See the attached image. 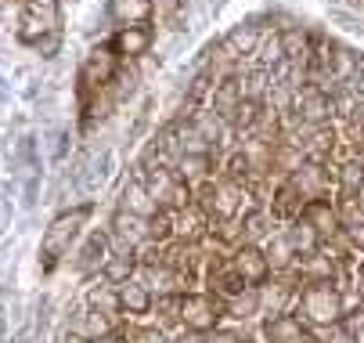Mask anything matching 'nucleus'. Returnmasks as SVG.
Returning a JSON list of instances; mask_svg holds the SVG:
<instances>
[{"mask_svg":"<svg viewBox=\"0 0 364 343\" xmlns=\"http://www.w3.org/2000/svg\"><path fill=\"white\" fill-rule=\"evenodd\" d=\"M238 203H242V188L235 184V181H224V184H217L213 191H210V210L217 213V217H235L238 213Z\"/></svg>","mask_w":364,"mask_h":343,"instance_id":"obj_9","label":"nucleus"},{"mask_svg":"<svg viewBox=\"0 0 364 343\" xmlns=\"http://www.w3.org/2000/svg\"><path fill=\"white\" fill-rule=\"evenodd\" d=\"M87 336H90V339L112 336V318H109V311H90V315H87Z\"/></svg>","mask_w":364,"mask_h":343,"instance_id":"obj_23","label":"nucleus"},{"mask_svg":"<svg viewBox=\"0 0 364 343\" xmlns=\"http://www.w3.org/2000/svg\"><path fill=\"white\" fill-rule=\"evenodd\" d=\"M259 62H264L267 69H278V65L285 62V43H282V36H271V40L264 43V55H259Z\"/></svg>","mask_w":364,"mask_h":343,"instance_id":"obj_26","label":"nucleus"},{"mask_svg":"<svg viewBox=\"0 0 364 343\" xmlns=\"http://www.w3.org/2000/svg\"><path fill=\"white\" fill-rule=\"evenodd\" d=\"M148 191H151V199L155 203H173V206H188V188L170 174V170H151L148 174V184H144Z\"/></svg>","mask_w":364,"mask_h":343,"instance_id":"obj_4","label":"nucleus"},{"mask_svg":"<svg viewBox=\"0 0 364 343\" xmlns=\"http://www.w3.org/2000/svg\"><path fill=\"white\" fill-rule=\"evenodd\" d=\"M360 188H364V167H360V163L343 167V191L353 195V191H360Z\"/></svg>","mask_w":364,"mask_h":343,"instance_id":"obj_28","label":"nucleus"},{"mask_svg":"<svg viewBox=\"0 0 364 343\" xmlns=\"http://www.w3.org/2000/svg\"><path fill=\"white\" fill-rule=\"evenodd\" d=\"M350 336H353V343H364V311L350 318Z\"/></svg>","mask_w":364,"mask_h":343,"instance_id":"obj_31","label":"nucleus"},{"mask_svg":"<svg viewBox=\"0 0 364 343\" xmlns=\"http://www.w3.org/2000/svg\"><path fill=\"white\" fill-rule=\"evenodd\" d=\"M350 80H353V90H357V94H364V58H357V62H353Z\"/></svg>","mask_w":364,"mask_h":343,"instance_id":"obj_32","label":"nucleus"},{"mask_svg":"<svg viewBox=\"0 0 364 343\" xmlns=\"http://www.w3.org/2000/svg\"><path fill=\"white\" fill-rule=\"evenodd\" d=\"M292 250H296V246H292V238H289V235H278V238L271 242V246H267V264H278V268H282V264H289Z\"/></svg>","mask_w":364,"mask_h":343,"instance_id":"obj_24","label":"nucleus"},{"mask_svg":"<svg viewBox=\"0 0 364 343\" xmlns=\"http://www.w3.org/2000/svg\"><path fill=\"white\" fill-rule=\"evenodd\" d=\"M177 231H181V235H188V238H195V235L202 231V217H198L191 206H184V210H181V217H177Z\"/></svg>","mask_w":364,"mask_h":343,"instance_id":"obj_29","label":"nucleus"},{"mask_svg":"<svg viewBox=\"0 0 364 343\" xmlns=\"http://www.w3.org/2000/svg\"><path fill=\"white\" fill-rule=\"evenodd\" d=\"M231 264H235V271H238L245 282H264V275H267V257L259 253V250H252V246L238 250Z\"/></svg>","mask_w":364,"mask_h":343,"instance_id":"obj_11","label":"nucleus"},{"mask_svg":"<svg viewBox=\"0 0 364 343\" xmlns=\"http://www.w3.org/2000/svg\"><path fill=\"white\" fill-rule=\"evenodd\" d=\"M119 307H123L127 315H148V307H151V289H148L144 282H137V278H127V282L119 285Z\"/></svg>","mask_w":364,"mask_h":343,"instance_id":"obj_7","label":"nucleus"},{"mask_svg":"<svg viewBox=\"0 0 364 343\" xmlns=\"http://www.w3.org/2000/svg\"><path fill=\"white\" fill-rule=\"evenodd\" d=\"M151 47V29L148 26H127L119 36H116V51L127 55V58H137Z\"/></svg>","mask_w":364,"mask_h":343,"instance_id":"obj_10","label":"nucleus"},{"mask_svg":"<svg viewBox=\"0 0 364 343\" xmlns=\"http://www.w3.org/2000/svg\"><path fill=\"white\" fill-rule=\"evenodd\" d=\"M26 15L47 29H58V0H26Z\"/></svg>","mask_w":364,"mask_h":343,"instance_id":"obj_17","label":"nucleus"},{"mask_svg":"<svg viewBox=\"0 0 364 343\" xmlns=\"http://www.w3.org/2000/svg\"><path fill=\"white\" fill-rule=\"evenodd\" d=\"M181 343H195V339H181Z\"/></svg>","mask_w":364,"mask_h":343,"instance_id":"obj_38","label":"nucleus"},{"mask_svg":"<svg viewBox=\"0 0 364 343\" xmlns=\"http://www.w3.org/2000/svg\"><path fill=\"white\" fill-rule=\"evenodd\" d=\"M123 210H127V213H137V217H144V221L159 213V203L151 199V191L144 188L141 177H134V181L123 188Z\"/></svg>","mask_w":364,"mask_h":343,"instance_id":"obj_6","label":"nucleus"},{"mask_svg":"<svg viewBox=\"0 0 364 343\" xmlns=\"http://www.w3.org/2000/svg\"><path fill=\"white\" fill-rule=\"evenodd\" d=\"M130 271H134V257H130V253H116V257L105 260V278H109L112 285H123V282L130 278Z\"/></svg>","mask_w":364,"mask_h":343,"instance_id":"obj_20","label":"nucleus"},{"mask_svg":"<svg viewBox=\"0 0 364 343\" xmlns=\"http://www.w3.org/2000/svg\"><path fill=\"white\" fill-rule=\"evenodd\" d=\"M350 235H353V242H357V246H364V217H353V224H350Z\"/></svg>","mask_w":364,"mask_h":343,"instance_id":"obj_34","label":"nucleus"},{"mask_svg":"<svg viewBox=\"0 0 364 343\" xmlns=\"http://www.w3.org/2000/svg\"><path fill=\"white\" fill-rule=\"evenodd\" d=\"M332 343H350V339H332Z\"/></svg>","mask_w":364,"mask_h":343,"instance_id":"obj_37","label":"nucleus"},{"mask_svg":"<svg viewBox=\"0 0 364 343\" xmlns=\"http://www.w3.org/2000/svg\"><path fill=\"white\" fill-rule=\"evenodd\" d=\"M105 260H109V238H105V235H90L87 246L80 250V260H76L80 271H94L97 264L105 268Z\"/></svg>","mask_w":364,"mask_h":343,"instance_id":"obj_13","label":"nucleus"},{"mask_svg":"<svg viewBox=\"0 0 364 343\" xmlns=\"http://www.w3.org/2000/svg\"><path fill=\"white\" fill-rule=\"evenodd\" d=\"M205 343H238V336H235V332H213Z\"/></svg>","mask_w":364,"mask_h":343,"instance_id":"obj_35","label":"nucleus"},{"mask_svg":"<svg viewBox=\"0 0 364 343\" xmlns=\"http://www.w3.org/2000/svg\"><path fill=\"white\" fill-rule=\"evenodd\" d=\"M256 43H259L256 26H235V29L224 36L228 55H252V51H256Z\"/></svg>","mask_w":364,"mask_h":343,"instance_id":"obj_14","label":"nucleus"},{"mask_svg":"<svg viewBox=\"0 0 364 343\" xmlns=\"http://www.w3.org/2000/svg\"><path fill=\"white\" fill-rule=\"evenodd\" d=\"M116 235L123 238V246H127V250H134L137 242H144V238H148V221H144V217H137V213L119 210V213H116Z\"/></svg>","mask_w":364,"mask_h":343,"instance_id":"obj_12","label":"nucleus"},{"mask_svg":"<svg viewBox=\"0 0 364 343\" xmlns=\"http://www.w3.org/2000/svg\"><path fill=\"white\" fill-rule=\"evenodd\" d=\"M299 102H303V112H306V120H314V123H321V120L332 112V102H328V97H325L321 90H306V94L299 97Z\"/></svg>","mask_w":364,"mask_h":343,"instance_id":"obj_18","label":"nucleus"},{"mask_svg":"<svg viewBox=\"0 0 364 343\" xmlns=\"http://www.w3.org/2000/svg\"><path fill=\"white\" fill-rule=\"evenodd\" d=\"M310 221L318 224V231H328L332 228V210H325L321 203H314V206H310Z\"/></svg>","mask_w":364,"mask_h":343,"instance_id":"obj_30","label":"nucleus"},{"mask_svg":"<svg viewBox=\"0 0 364 343\" xmlns=\"http://www.w3.org/2000/svg\"><path fill=\"white\" fill-rule=\"evenodd\" d=\"M210 282H213L220 292H228V297H238V292L245 289V278L235 271V264H231V268H213V271H210Z\"/></svg>","mask_w":364,"mask_h":343,"instance_id":"obj_16","label":"nucleus"},{"mask_svg":"<svg viewBox=\"0 0 364 343\" xmlns=\"http://www.w3.org/2000/svg\"><path fill=\"white\" fill-rule=\"evenodd\" d=\"M303 311H306V318L310 322H318V325H328V322H336L339 318V297L321 282V285H314V289H306V297H303Z\"/></svg>","mask_w":364,"mask_h":343,"instance_id":"obj_2","label":"nucleus"},{"mask_svg":"<svg viewBox=\"0 0 364 343\" xmlns=\"http://www.w3.org/2000/svg\"><path fill=\"white\" fill-rule=\"evenodd\" d=\"M181 318H184V325L195 329V332L213 329V322H217V304H213V297H184V300H181Z\"/></svg>","mask_w":364,"mask_h":343,"instance_id":"obj_5","label":"nucleus"},{"mask_svg":"<svg viewBox=\"0 0 364 343\" xmlns=\"http://www.w3.org/2000/svg\"><path fill=\"white\" fill-rule=\"evenodd\" d=\"M296 184H299V191H306V195H318V191H321V184H325L321 167H303V170H299V177H296Z\"/></svg>","mask_w":364,"mask_h":343,"instance_id":"obj_22","label":"nucleus"},{"mask_svg":"<svg viewBox=\"0 0 364 343\" xmlns=\"http://www.w3.org/2000/svg\"><path fill=\"white\" fill-rule=\"evenodd\" d=\"M328 22H336V26L346 29V33H364V19L353 15V11H343V8H332V11H328Z\"/></svg>","mask_w":364,"mask_h":343,"instance_id":"obj_25","label":"nucleus"},{"mask_svg":"<svg viewBox=\"0 0 364 343\" xmlns=\"http://www.w3.org/2000/svg\"><path fill=\"white\" fill-rule=\"evenodd\" d=\"M90 343H123L119 336H101V339H90Z\"/></svg>","mask_w":364,"mask_h":343,"instance_id":"obj_36","label":"nucleus"},{"mask_svg":"<svg viewBox=\"0 0 364 343\" xmlns=\"http://www.w3.org/2000/svg\"><path fill=\"white\" fill-rule=\"evenodd\" d=\"M259 231H264V217H259V213H252V217L245 221V235H249V238H256Z\"/></svg>","mask_w":364,"mask_h":343,"instance_id":"obj_33","label":"nucleus"},{"mask_svg":"<svg viewBox=\"0 0 364 343\" xmlns=\"http://www.w3.org/2000/svg\"><path fill=\"white\" fill-rule=\"evenodd\" d=\"M177 167H181L184 177H202L205 170H210V156H181Z\"/></svg>","mask_w":364,"mask_h":343,"instance_id":"obj_27","label":"nucleus"},{"mask_svg":"<svg viewBox=\"0 0 364 343\" xmlns=\"http://www.w3.org/2000/svg\"><path fill=\"white\" fill-rule=\"evenodd\" d=\"M191 123H195V130L210 141V144H217V141L224 137V127H220V116H217V112H202V116H195Z\"/></svg>","mask_w":364,"mask_h":343,"instance_id":"obj_21","label":"nucleus"},{"mask_svg":"<svg viewBox=\"0 0 364 343\" xmlns=\"http://www.w3.org/2000/svg\"><path fill=\"white\" fill-rule=\"evenodd\" d=\"M109 15L127 26H144L151 19V0H109Z\"/></svg>","mask_w":364,"mask_h":343,"instance_id":"obj_8","label":"nucleus"},{"mask_svg":"<svg viewBox=\"0 0 364 343\" xmlns=\"http://www.w3.org/2000/svg\"><path fill=\"white\" fill-rule=\"evenodd\" d=\"M238 102H242V83L238 80H228V83H220V90L213 97V112H220V116L231 120V112L238 109Z\"/></svg>","mask_w":364,"mask_h":343,"instance_id":"obj_15","label":"nucleus"},{"mask_svg":"<svg viewBox=\"0 0 364 343\" xmlns=\"http://www.w3.org/2000/svg\"><path fill=\"white\" fill-rule=\"evenodd\" d=\"M267 339H274V343H303V332H299V325L292 318H274L267 325Z\"/></svg>","mask_w":364,"mask_h":343,"instance_id":"obj_19","label":"nucleus"},{"mask_svg":"<svg viewBox=\"0 0 364 343\" xmlns=\"http://www.w3.org/2000/svg\"><path fill=\"white\" fill-rule=\"evenodd\" d=\"M87 217H90V206H76V210H69V213H62V217L50 221V228L43 231V242H40L43 271H50V268H55V264L69 253L73 238L80 235V228L87 224Z\"/></svg>","mask_w":364,"mask_h":343,"instance_id":"obj_1","label":"nucleus"},{"mask_svg":"<svg viewBox=\"0 0 364 343\" xmlns=\"http://www.w3.org/2000/svg\"><path fill=\"white\" fill-rule=\"evenodd\" d=\"M116 76V55L112 47H94L83 62V90H94V87H105L112 83Z\"/></svg>","mask_w":364,"mask_h":343,"instance_id":"obj_3","label":"nucleus"}]
</instances>
